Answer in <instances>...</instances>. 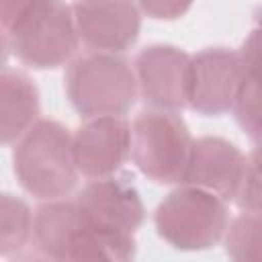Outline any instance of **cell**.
Returning a JSON list of instances; mask_svg holds the SVG:
<instances>
[{
    "mask_svg": "<svg viewBox=\"0 0 262 262\" xmlns=\"http://www.w3.org/2000/svg\"><path fill=\"white\" fill-rule=\"evenodd\" d=\"M246 158L248 154L229 139L213 135L192 139L182 182L205 188L227 203L235 194L246 168Z\"/></svg>",
    "mask_w": 262,
    "mask_h": 262,
    "instance_id": "cell-11",
    "label": "cell"
},
{
    "mask_svg": "<svg viewBox=\"0 0 262 262\" xmlns=\"http://www.w3.org/2000/svg\"><path fill=\"white\" fill-rule=\"evenodd\" d=\"M49 0H0V27L8 35Z\"/></svg>",
    "mask_w": 262,
    "mask_h": 262,
    "instance_id": "cell-19",
    "label": "cell"
},
{
    "mask_svg": "<svg viewBox=\"0 0 262 262\" xmlns=\"http://www.w3.org/2000/svg\"><path fill=\"white\" fill-rule=\"evenodd\" d=\"M63 82L70 104L84 119L125 115L137 98L133 66L121 53L88 51L72 57Z\"/></svg>",
    "mask_w": 262,
    "mask_h": 262,
    "instance_id": "cell-2",
    "label": "cell"
},
{
    "mask_svg": "<svg viewBox=\"0 0 262 262\" xmlns=\"http://www.w3.org/2000/svg\"><path fill=\"white\" fill-rule=\"evenodd\" d=\"M246 213H260V158L258 147L252 149L246 158V168L231 199Z\"/></svg>",
    "mask_w": 262,
    "mask_h": 262,
    "instance_id": "cell-18",
    "label": "cell"
},
{
    "mask_svg": "<svg viewBox=\"0 0 262 262\" xmlns=\"http://www.w3.org/2000/svg\"><path fill=\"white\" fill-rule=\"evenodd\" d=\"M131 149V123L123 115L86 119L72 133V154L78 174L104 178L117 174Z\"/></svg>",
    "mask_w": 262,
    "mask_h": 262,
    "instance_id": "cell-9",
    "label": "cell"
},
{
    "mask_svg": "<svg viewBox=\"0 0 262 262\" xmlns=\"http://www.w3.org/2000/svg\"><path fill=\"white\" fill-rule=\"evenodd\" d=\"M84 221L86 219L76 199L59 196L41 201L33 213L31 231V244L37 256L49 260H66L68 244Z\"/></svg>",
    "mask_w": 262,
    "mask_h": 262,
    "instance_id": "cell-12",
    "label": "cell"
},
{
    "mask_svg": "<svg viewBox=\"0 0 262 262\" xmlns=\"http://www.w3.org/2000/svg\"><path fill=\"white\" fill-rule=\"evenodd\" d=\"M10 53L33 70L68 66L78 51V33L70 4L49 0L8 33Z\"/></svg>",
    "mask_w": 262,
    "mask_h": 262,
    "instance_id": "cell-5",
    "label": "cell"
},
{
    "mask_svg": "<svg viewBox=\"0 0 262 262\" xmlns=\"http://www.w3.org/2000/svg\"><path fill=\"white\" fill-rule=\"evenodd\" d=\"M8 55H10V43H8V35H6V33L2 31V27H0V70L6 66Z\"/></svg>",
    "mask_w": 262,
    "mask_h": 262,
    "instance_id": "cell-21",
    "label": "cell"
},
{
    "mask_svg": "<svg viewBox=\"0 0 262 262\" xmlns=\"http://www.w3.org/2000/svg\"><path fill=\"white\" fill-rule=\"evenodd\" d=\"M239 53L229 47H207L190 55L186 106L205 117L231 111L244 78Z\"/></svg>",
    "mask_w": 262,
    "mask_h": 262,
    "instance_id": "cell-6",
    "label": "cell"
},
{
    "mask_svg": "<svg viewBox=\"0 0 262 262\" xmlns=\"http://www.w3.org/2000/svg\"><path fill=\"white\" fill-rule=\"evenodd\" d=\"M137 244L133 233L92 225L84 221L80 229L72 235L66 252V260L84 262V260H113L125 262L135 258Z\"/></svg>",
    "mask_w": 262,
    "mask_h": 262,
    "instance_id": "cell-14",
    "label": "cell"
},
{
    "mask_svg": "<svg viewBox=\"0 0 262 262\" xmlns=\"http://www.w3.org/2000/svg\"><path fill=\"white\" fill-rule=\"evenodd\" d=\"M84 219L92 225L135 233L145 221V207L129 176L92 178L76 196Z\"/></svg>",
    "mask_w": 262,
    "mask_h": 262,
    "instance_id": "cell-10",
    "label": "cell"
},
{
    "mask_svg": "<svg viewBox=\"0 0 262 262\" xmlns=\"http://www.w3.org/2000/svg\"><path fill=\"white\" fill-rule=\"evenodd\" d=\"M18 184L37 201L68 196L78 182L72 154V133L55 119H37L12 149Z\"/></svg>",
    "mask_w": 262,
    "mask_h": 262,
    "instance_id": "cell-1",
    "label": "cell"
},
{
    "mask_svg": "<svg viewBox=\"0 0 262 262\" xmlns=\"http://www.w3.org/2000/svg\"><path fill=\"white\" fill-rule=\"evenodd\" d=\"M227 223L229 213L221 196L184 182L166 194L154 213L158 235L182 252H201L217 246Z\"/></svg>",
    "mask_w": 262,
    "mask_h": 262,
    "instance_id": "cell-3",
    "label": "cell"
},
{
    "mask_svg": "<svg viewBox=\"0 0 262 262\" xmlns=\"http://www.w3.org/2000/svg\"><path fill=\"white\" fill-rule=\"evenodd\" d=\"M33 211L16 194L0 192V256H18L31 244Z\"/></svg>",
    "mask_w": 262,
    "mask_h": 262,
    "instance_id": "cell-15",
    "label": "cell"
},
{
    "mask_svg": "<svg viewBox=\"0 0 262 262\" xmlns=\"http://www.w3.org/2000/svg\"><path fill=\"white\" fill-rule=\"evenodd\" d=\"M231 111H233L237 125L244 129V133L254 141V145H258L260 129H262L260 127V74L258 70L244 72Z\"/></svg>",
    "mask_w": 262,
    "mask_h": 262,
    "instance_id": "cell-17",
    "label": "cell"
},
{
    "mask_svg": "<svg viewBox=\"0 0 262 262\" xmlns=\"http://www.w3.org/2000/svg\"><path fill=\"white\" fill-rule=\"evenodd\" d=\"M39 88L20 70H0V145L14 143L39 119Z\"/></svg>",
    "mask_w": 262,
    "mask_h": 262,
    "instance_id": "cell-13",
    "label": "cell"
},
{
    "mask_svg": "<svg viewBox=\"0 0 262 262\" xmlns=\"http://www.w3.org/2000/svg\"><path fill=\"white\" fill-rule=\"evenodd\" d=\"M139 12L147 14L149 18L156 20H176L184 16L194 0H135Z\"/></svg>",
    "mask_w": 262,
    "mask_h": 262,
    "instance_id": "cell-20",
    "label": "cell"
},
{
    "mask_svg": "<svg viewBox=\"0 0 262 262\" xmlns=\"http://www.w3.org/2000/svg\"><path fill=\"white\" fill-rule=\"evenodd\" d=\"M225 252L233 260H258L262 242V219L260 213H246L231 219L223 233Z\"/></svg>",
    "mask_w": 262,
    "mask_h": 262,
    "instance_id": "cell-16",
    "label": "cell"
},
{
    "mask_svg": "<svg viewBox=\"0 0 262 262\" xmlns=\"http://www.w3.org/2000/svg\"><path fill=\"white\" fill-rule=\"evenodd\" d=\"M192 135L176 111L147 108L131 123L129 156L137 170L158 184L184 180Z\"/></svg>",
    "mask_w": 262,
    "mask_h": 262,
    "instance_id": "cell-4",
    "label": "cell"
},
{
    "mask_svg": "<svg viewBox=\"0 0 262 262\" xmlns=\"http://www.w3.org/2000/svg\"><path fill=\"white\" fill-rule=\"evenodd\" d=\"M190 55L170 43L143 47L133 61L137 94L149 108L182 111L188 98Z\"/></svg>",
    "mask_w": 262,
    "mask_h": 262,
    "instance_id": "cell-7",
    "label": "cell"
},
{
    "mask_svg": "<svg viewBox=\"0 0 262 262\" xmlns=\"http://www.w3.org/2000/svg\"><path fill=\"white\" fill-rule=\"evenodd\" d=\"M70 8L78 41L90 51L123 53L139 37L141 12L135 0H76Z\"/></svg>",
    "mask_w": 262,
    "mask_h": 262,
    "instance_id": "cell-8",
    "label": "cell"
}]
</instances>
